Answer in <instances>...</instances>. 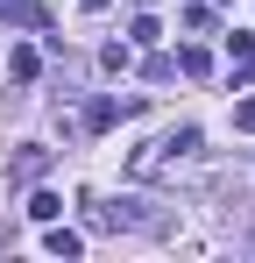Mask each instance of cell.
<instances>
[{"label": "cell", "instance_id": "1", "mask_svg": "<svg viewBox=\"0 0 255 263\" xmlns=\"http://www.w3.org/2000/svg\"><path fill=\"white\" fill-rule=\"evenodd\" d=\"M42 171H50V149H42V142H22V149H14V164H7L14 185H29V178H42Z\"/></svg>", "mask_w": 255, "mask_h": 263}, {"label": "cell", "instance_id": "2", "mask_svg": "<svg viewBox=\"0 0 255 263\" xmlns=\"http://www.w3.org/2000/svg\"><path fill=\"white\" fill-rule=\"evenodd\" d=\"M121 114H142V100H135V92H128V100H92V107H85V128H114Z\"/></svg>", "mask_w": 255, "mask_h": 263}, {"label": "cell", "instance_id": "3", "mask_svg": "<svg viewBox=\"0 0 255 263\" xmlns=\"http://www.w3.org/2000/svg\"><path fill=\"white\" fill-rule=\"evenodd\" d=\"M0 22H22V29H57V22H50V7H36V0H0Z\"/></svg>", "mask_w": 255, "mask_h": 263}, {"label": "cell", "instance_id": "4", "mask_svg": "<svg viewBox=\"0 0 255 263\" xmlns=\"http://www.w3.org/2000/svg\"><path fill=\"white\" fill-rule=\"evenodd\" d=\"M177 71H184V79H206V71H213V50L184 43V50H177Z\"/></svg>", "mask_w": 255, "mask_h": 263}, {"label": "cell", "instance_id": "5", "mask_svg": "<svg viewBox=\"0 0 255 263\" xmlns=\"http://www.w3.org/2000/svg\"><path fill=\"white\" fill-rule=\"evenodd\" d=\"M7 71H14V79H36V71H42V57H36L29 43H14V50H7Z\"/></svg>", "mask_w": 255, "mask_h": 263}, {"label": "cell", "instance_id": "6", "mask_svg": "<svg viewBox=\"0 0 255 263\" xmlns=\"http://www.w3.org/2000/svg\"><path fill=\"white\" fill-rule=\"evenodd\" d=\"M42 249H50V256H78L85 242H78V235H71V228H50V235H42Z\"/></svg>", "mask_w": 255, "mask_h": 263}, {"label": "cell", "instance_id": "7", "mask_svg": "<svg viewBox=\"0 0 255 263\" xmlns=\"http://www.w3.org/2000/svg\"><path fill=\"white\" fill-rule=\"evenodd\" d=\"M128 36H135V43H163V22H156V14H135V29H128Z\"/></svg>", "mask_w": 255, "mask_h": 263}, {"label": "cell", "instance_id": "8", "mask_svg": "<svg viewBox=\"0 0 255 263\" xmlns=\"http://www.w3.org/2000/svg\"><path fill=\"white\" fill-rule=\"evenodd\" d=\"M99 64H107V71H128V64H135V50H128V43H107V50H99Z\"/></svg>", "mask_w": 255, "mask_h": 263}, {"label": "cell", "instance_id": "9", "mask_svg": "<svg viewBox=\"0 0 255 263\" xmlns=\"http://www.w3.org/2000/svg\"><path fill=\"white\" fill-rule=\"evenodd\" d=\"M29 214H36V220H57V214H64V199H57V192H36V199H29Z\"/></svg>", "mask_w": 255, "mask_h": 263}, {"label": "cell", "instance_id": "10", "mask_svg": "<svg viewBox=\"0 0 255 263\" xmlns=\"http://www.w3.org/2000/svg\"><path fill=\"white\" fill-rule=\"evenodd\" d=\"M234 128H241V135H255V100H234Z\"/></svg>", "mask_w": 255, "mask_h": 263}, {"label": "cell", "instance_id": "11", "mask_svg": "<svg viewBox=\"0 0 255 263\" xmlns=\"http://www.w3.org/2000/svg\"><path fill=\"white\" fill-rule=\"evenodd\" d=\"M85 7H92V14H99V7H107V0H85Z\"/></svg>", "mask_w": 255, "mask_h": 263}, {"label": "cell", "instance_id": "12", "mask_svg": "<svg viewBox=\"0 0 255 263\" xmlns=\"http://www.w3.org/2000/svg\"><path fill=\"white\" fill-rule=\"evenodd\" d=\"M220 7H234V0H220Z\"/></svg>", "mask_w": 255, "mask_h": 263}]
</instances>
